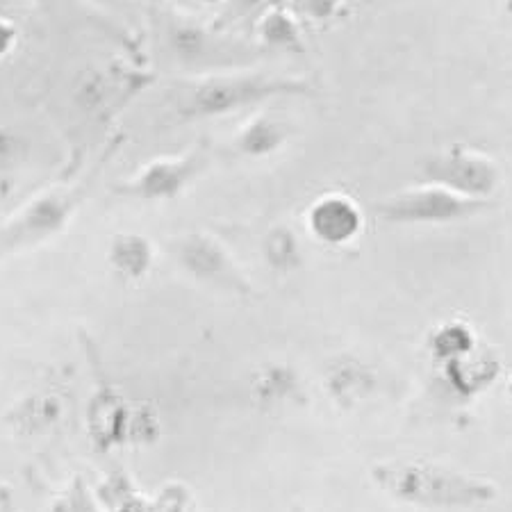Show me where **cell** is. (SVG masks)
<instances>
[{
  "label": "cell",
  "instance_id": "6da1fadb",
  "mask_svg": "<svg viewBox=\"0 0 512 512\" xmlns=\"http://www.w3.org/2000/svg\"><path fill=\"white\" fill-rule=\"evenodd\" d=\"M312 94H315V85L305 78L271 76V73H255L251 69L221 71L194 78L178 101V114L187 121L217 119L246 110V107L276 101V98Z\"/></svg>",
  "mask_w": 512,
  "mask_h": 512
},
{
  "label": "cell",
  "instance_id": "7a4b0ae2",
  "mask_svg": "<svg viewBox=\"0 0 512 512\" xmlns=\"http://www.w3.org/2000/svg\"><path fill=\"white\" fill-rule=\"evenodd\" d=\"M162 41L173 62L198 76L237 71L258 60V48L219 35V30L185 14H173L164 23Z\"/></svg>",
  "mask_w": 512,
  "mask_h": 512
},
{
  "label": "cell",
  "instance_id": "3957f363",
  "mask_svg": "<svg viewBox=\"0 0 512 512\" xmlns=\"http://www.w3.org/2000/svg\"><path fill=\"white\" fill-rule=\"evenodd\" d=\"M374 476L394 497L431 503V506L474 503L476 499H485L490 494L487 485L449 472L444 467L426 465V462H392V465L378 467Z\"/></svg>",
  "mask_w": 512,
  "mask_h": 512
},
{
  "label": "cell",
  "instance_id": "277c9868",
  "mask_svg": "<svg viewBox=\"0 0 512 512\" xmlns=\"http://www.w3.org/2000/svg\"><path fill=\"white\" fill-rule=\"evenodd\" d=\"M85 192L80 187H57L32 198L30 203L0 226V260L44 244L62 233L69 224Z\"/></svg>",
  "mask_w": 512,
  "mask_h": 512
},
{
  "label": "cell",
  "instance_id": "5b68a950",
  "mask_svg": "<svg viewBox=\"0 0 512 512\" xmlns=\"http://www.w3.org/2000/svg\"><path fill=\"white\" fill-rule=\"evenodd\" d=\"M421 171H424L426 183L487 203L501 185V169L497 160L465 144L449 146L437 155H431Z\"/></svg>",
  "mask_w": 512,
  "mask_h": 512
},
{
  "label": "cell",
  "instance_id": "8992f818",
  "mask_svg": "<svg viewBox=\"0 0 512 512\" xmlns=\"http://www.w3.org/2000/svg\"><path fill=\"white\" fill-rule=\"evenodd\" d=\"M487 201L453 194L440 185H419L403 189L376 205L378 217L390 224H451L487 208Z\"/></svg>",
  "mask_w": 512,
  "mask_h": 512
},
{
  "label": "cell",
  "instance_id": "52a82bcc",
  "mask_svg": "<svg viewBox=\"0 0 512 512\" xmlns=\"http://www.w3.org/2000/svg\"><path fill=\"white\" fill-rule=\"evenodd\" d=\"M210 146L198 142L189 151L176 158H160L148 162L135 176L117 187V192L139 201H169L183 194L185 189L208 169Z\"/></svg>",
  "mask_w": 512,
  "mask_h": 512
},
{
  "label": "cell",
  "instance_id": "ba28073f",
  "mask_svg": "<svg viewBox=\"0 0 512 512\" xmlns=\"http://www.w3.org/2000/svg\"><path fill=\"white\" fill-rule=\"evenodd\" d=\"M176 255L187 274H192L201 283L230 289V292L237 294L251 292L249 280L239 271L230 253L210 235H185L176 246Z\"/></svg>",
  "mask_w": 512,
  "mask_h": 512
},
{
  "label": "cell",
  "instance_id": "9c48e42d",
  "mask_svg": "<svg viewBox=\"0 0 512 512\" xmlns=\"http://www.w3.org/2000/svg\"><path fill=\"white\" fill-rule=\"evenodd\" d=\"M310 233L326 246H344L362 230L358 203L346 194H324L308 210Z\"/></svg>",
  "mask_w": 512,
  "mask_h": 512
},
{
  "label": "cell",
  "instance_id": "30bf717a",
  "mask_svg": "<svg viewBox=\"0 0 512 512\" xmlns=\"http://www.w3.org/2000/svg\"><path fill=\"white\" fill-rule=\"evenodd\" d=\"M289 126L285 119H280L274 112H258L237 130L235 151L244 158H267L285 146L289 137Z\"/></svg>",
  "mask_w": 512,
  "mask_h": 512
},
{
  "label": "cell",
  "instance_id": "8fae6325",
  "mask_svg": "<svg viewBox=\"0 0 512 512\" xmlns=\"http://www.w3.org/2000/svg\"><path fill=\"white\" fill-rule=\"evenodd\" d=\"M260 48L285 53H305V39L299 21L285 5H271L255 21Z\"/></svg>",
  "mask_w": 512,
  "mask_h": 512
},
{
  "label": "cell",
  "instance_id": "7c38bea8",
  "mask_svg": "<svg viewBox=\"0 0 512 512\" xmlns=\"http://www.w3.org/2000/svg\"><path fill=\"white\" fill-rule=\"evenodd\" d=\"M107 260L119 276L126 280H139L151 271L153 244L137 233H119L112 237Z\"/></svg>",
  "mask_w": 512,
  "mask_h": 512
},
{
  "label": "cell",
  "instance_id": "4fadbf2b",
  "mask_svg": "<svg viewBox=\"0 0 512 512\" xmlns=\"http://www.w3.org/2000/svg\"><path fill=\"white\" fill-rule=\"evenodd\" d=\"M16 412H19L23 428L41 431V428H48L60 417V403H57L55 396H32Z\"/></svg>",
  "mask_w": 512,
  "mask_h": 512
},
{
  "label": "cell",
  "instance_id": "5bb4252c",
  "mask_svg": "<svg viewBox=\"0 0 512 512\" xmlns=\"http://www.w3.org/2000/svg\"><path fill=\"white\" fill-rule=\"evenodd\" d=\"M264 253H267V260L278 269H292L296 260H299V246H296V239L285 228H278L267 237Z\"/></svg>",
  "mask_w": 512,
  "mask_h": 512
},
{
  "label": "cell",
  "instance_id": "9a60e30c",
  "mask_svg": "<svg viewBox=\"0 0 512 512\" xmlns=\"http://www.w3.org/2000/svg\"><path fill=\"white\" fill-rule=\"evenodd\" d=\"M435 351L440 355H447V358H456V355L467 353L472 349V333L462 324H449L437 330L435 335Z\"/></svg>",
  "mask_w": 512,
  "mask_h": 512
},
{
  "label": "cell",
  "instance_id": "2e32d148",
  "mask_svg": "<svg viewBox=\"0 0 512 512\" xmlns=\"http://www.w3.org/2000/svg\"><path fill=\"white\" fill-rule=\"evenodd\" d=\"M26 139L10 126H0V173L12 171L26 158Z\"/></svg>",
  "mask_w": 512,
  "mask_h": 512
},
{
  "label": "cell",
  "instance_id": "e0dca14e",
  "mask_svg": "<svg viewBox=\"0 0 512 512\" xmlns=\"http://www.w3.org/2000/svg\"><path fill=\"white\" fill-rule=\"evenodd\" d=\"M269 3L271 0H226L224 12L230 21H237L253 14H262L269 7Z\"/></svg>",
  "mask_w": 512,
  "mask_h": 512
},
{
  "label": "cell",
  "instance_id": "ac0fdd59",
  "mask_svg": "<svg viewBox=\"0 0 512 512\" xmlns=\"http://www.w3.org/2000/svg\"><path fill=\"white\" fill-rule=\"evenodd\" d=\"M337 7H340L337 0H299V12L317 21L330 19V16L337 14Z\"/></svg>",
  "mask_w": 512,
  "mask_h": 512
},
{
  "label": "cell",
  "instance_id": "d6986e66",
  "mask_svg": "<svg viewBox=\"0 0 512 512\" xmlns=\"http://www.w3.org/2000/svg\"><path fill=\"white\" fill-rule=\"evenodd\" d=\"M16 41H19V28H16V23L0 16V60L14 51Z\"/></svg>",
  "mask_w": 512,
  "mask_h": 512
},
{
  "label": "cell",
  "instance_id": "ffe728a7",
  "mask_svg": "<svg viewBox=\"0 0 512 512\" xmlns=\"http://www.w3.org/2000/svg\"><path fill=\"white\" fill-rule=\"evenodd\" d=\"M87 3H92L94 7H101V10L112 14L130 12V0H87Z\"/></svg>",
  "mask_w": 512,
  "mask_h": 512
},
{
  "label": "cell",
  "instance_id": "44dd1931",
  "mask_svg": "<svg viewBox=\"0 0 512 512\" xmlns=\"http://www.w3.org/2000/svg\"><path fill=\"white\" fill-rule=\"evenodd\" d=\"M121 512H146V508H144V503L130 501V503H126V506H123Z\"/></svg>",
  "mask_w": 512,
  "mask_h": 512
},
{
  "label": "cell",
  "instance_id": "7402d4cb",
  "mask_svg": "<svg viewBox=\"0 0 512 512\" xmlns=\"http://www.w3.org/2000/svg\"><path fill=\"white\" fill-rule=\"evenodd\" d=\"M201 3H205V5H224L226 0H201Z\"/></svg>",
  "mask_w": 512,
  "mask_h": 512
},
{
  "label": "cell",
  "instance_id": "603a6c76",
  "mask_svg": "<svg viewBox=\"0 0 512 512\" xmlns=\"http://www.w3.org/2000/svg\"><path fill=\"white\" fill-rule=\"evenodd\" d=\"M503 7H506L508 14H512V0H503Z\"/></svg>",
  "mask_w": 512,
  "mask_h": 512
},
{
  "label": "cell",
  "instance_id": "cb8c5ba5",
  "mask_svg": "<svg viewBox=\"0 0 512 512\" xmlns=\"http://www.w3.org/2000/svg\"><path fill=\"white\" fill-rule=\"evenodd\" d=\"M285 3H287V0H271L269 7H271V5H285Z\"/></svg>",
  "mask_w": 512,
  "mask_h": 512
}]
</instances>
